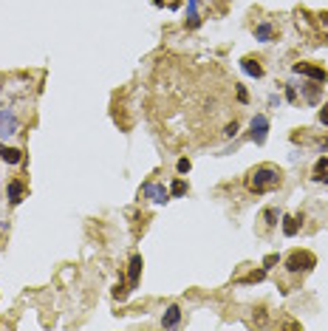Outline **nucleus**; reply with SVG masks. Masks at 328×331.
I'll return each mask as SVG.
<instances>
[{
	"label": "nucleus",
	"mask_w": 328,
	"mask_h": 331,
	"mask_svg": "<svg viewBox=\"0 0 328 331\" xmlns=\"http://www.w3.org/2000/svg\"><path fill=\"white\" fill-rule=\"evenodd\" d=\"M300 215H283V218H280V224H283V235L286 238H294V235L300 232Z\"/></svg>",
	"instance_id": "nucleus-7"
},
{
	"label": "nucleus",
	"mask_w": 328,
	"mask_h": 331,
	"mask_svg": "<svg viewBox=\"0 0 328 331\" xmlns=\"http://www.w3.org/2000/svg\"><path fill=\"white\" fill-rule=\"evenodd\" d=\"M320 88H322V82H309V85H300V91H303V97L309 102H317L320 99Z\"/></svg>",
	"instance_id": "nucleus-15"
},
{
	"label": "nucleus",
	"mask_w": 328,
	"mask_h": 331,
	"mask_svg": "<svg viewBox=\"0 0 328 331\" xmlns=\"http://www.w3.org/2000/svg\"><path fill=\"white\" fill-rule=\"evenodd\" d=\"M286 99L289 102H297V88L294 85H286Z\"/></svg>",
	"instance_id": "nucleus-24"
},
{
	"label": "nucleus",
	"mask_w": 328,
	"mask_h": 331,
	"mask_svg": "<svg viewBox=\"0 0 328 331\" xmlns=\"http://www.w3.org/2000/svg\"><path fill=\"white\" fill-rule=\"evenodd\" d=\"M238 99H241V102H249V93H246L243 85H238Z\"/></svg>",
	"instance_id": "nucleus-26"
},
{
	"label": "nucleus",
	"mask_w": 328,
	"mask_h": 331,
	"mask_svg": "<svg viewBox=\"0 0 328 331\" xmlns=\"http://www.w3.org/2000/svg\"><path fill=\"white\" fill-rule=\"evenodd\" d=\"M0 159L6 161V164H20V161H23V150L9 147V145H0Z\"/></svg>",
	"instance_id": "nucleus-10"
},
{
	"label": "nucleus",
	"mask_w": 328,
	"mask_h": 331,
	"mask_svg": "<svg viewBox=\"0 0 328 331\" xmlns=\"http://www.w3.org/2000/svg\"><path fill=\"white\" fill-rule=\"evenodd\" d=\"M255 40H261V43H272V40H274V26L272 23H257L255 26Z\"/></svg>",
	"instance_id": "nucleus-13"
},
{
	"label": "nucleus",
	"mask_w": 328,
	"mask_h": 331,
	"mask_svg": "<svg viewBox=\"0 0 328 331\" xmlns=\"http://www.w3.org/2000/svg\"><path fill=\"white\" fill-rule=\"evenodd\" d=\"M263 277H266V269H257V272H252L243 283H257V280H263Z\"/></svg>",
	"instance_id": "nucleus-20"
},
{
	"label": "nucleus",
	"mask_w": 328,
	"mask_h": 331,
	"mask_svg": "<svg viewBox=\"0 0 328 331\" xmlns=\"http://www.w3.org/2000/svg\"><path fill=\"white\" fill-rule=\"evenodd\" d=\"M311 266H317V257L311 252H292L286 257V269L289 272H309Z\"/></svg>",
	"instance_id": "nucleus-2"
},
{
	"label": "nucleus",
	"mask_w": 328,
	"mask_h": 331,
	"mask_svg": "<svg viewBox=\"0 0 328 331\" xmlns=\"http://www.w3.org/2000/svg\"><path fill=\"white\" fill-rule=\"evenodd\" d=\"M23 193H26V187H23V181H20V178L9 181V204H12V207H17V204L23 201Z\"/></svg>",
	"instance_id": "nucleus-11"
},
{
	"label": "nucleus",
	"mask_w": 328,
	"mask_h": 331,
	"mask_svg": "<svg viewBox=\"0 0 328 331\" xmlns=\"http://www.w3.org/2000/svg\"><path fill=\"white\" fill-rule=\"evenodd\" d=\"M145 198H150L153 204H167L170 201V190H164V184H156V181H150V184H145Z\"/></svg>",
	"instance_id": "nucleus-5"
},
{
	"label": "nucleus",
	"mask_w": 328,
	"mask_h": 331,
	"mask_svg": "<svg viewBox=\"0 0 328 331\" xmlns=\"http://www.w3.org/2000/svg\"><path fill=\"white\" fill-rule=\"evenodd\" d=\"M14 133H17V116H14V110H3L0 113V136L9 139Z\"/></svg>",
	"instance_id": "nucleus-6"
},
{
	"label": "nucleus",
	"mask_w": 328,
	"mask_h": 331,
	"mask_svg": "<svg viewBox=\"0 0 328 331\" xmlns=\"http://www.w3.org/2000/svg\"><path fill=\"white\" fill-rule=\"evenodd\" d=\"M280 181H283V173L274 164H257L255 170H249V176H246V190L261 196V193H269V190H274V187H280Z\"/></svg>",
	"instance_id": "nucleus-1"
},
{
	"label": "nucleus",
	"mask_w": 328,
	"mask_h": 331,
	"mask_svg": "<svg viewBox=\"0 0 328 331\" xmlns=\"http://www.w3.org/2000/svg\"><path fill=\"white\" fill-rule=\"evenodd\" d=\"M325 170H328V159L322 156V159H317V164H314V176H311V178H314V181H320Z\"/></svg>",
	"instance_id": "nucleus-18"
},
{
	"label": "nucleus",
	"mask_w": 328,
	"mask_h": 331,
	"mask_svg": "<svg viewBox=\"0 0 328 331\" xmlns=\"http://www.w3.org/2000/svg\"><path fill=\"white\" fill-rule=\"evenodd\" d=\"M142 255H133L130 257V264H128V280H130V289L139 286V275H142Z\"/></svg>",
	"instance_id": "nucleus-8"
},
{
	"label": "nucleus",
	"mask_w": 328,
	"mask_h": 331,
	"mask_svg": "<svg viewBox=\"0 0 328 331\" xmlns=\"http://www.w3.org/2000/svg\"><path fill=\"white\" fill-rule=\"evenodd\" d=\"M274 264H280V255H266L263 257V269H272Z\"/></svg>",
	"instance_id": "nucleus-21"
},
{
	"label": "nucleus",
	"mask_w": 328,
	"mask_h": 331,
	"mask_svg": "<svg viewBox=\"0 0 328 331\" xmlns=\"http://www.w3.org/2000/svg\"><path fill=\"white\" fill-rule=\"evenodd\" d=\"M317 119H320L322 125H328V102L322 105V110H320V113H317Z\"/></svg>",
	"instance_id": "nucleus-25"
},
{
	"label": "nucleus",
	"mask_w": 328,
	"mask_h": 331,
	"mask_svg": "<svg viewBox=\"0 0 328 331\" xmlns=\"http://www.w3.org/2000/svg\"><path fill=\"white\" fill-rule=\"evenodd\" d=\"M178 173H181V176H184V173H190V170H193V164H190V159H178Z\"/></svg>",
	"instance_id": "nucleus-22"
},
{
	"label": "nucleus",
	"mask_w": 328,
	"mask_h": 331,
	"mask_svg": "<svg viewBox=\"0 0 328 331\" xmlns=\"http://www.w3.org/2000/svg\"><path fill=\"white\" fill-rule=\"evenodd\" d=\"M292 71H294V74H303V77H311L314 82H325V80H328L325 68H320V65H309V62H294Z\"/></svg>",
	"instance_id": "nucleus-4"
},
{
	"label": "nucleus",
	"mask_w": 328,
	"mask_h": 331,
	"mask_svg": "<svg viewBox=\"0 0 328 331\" xmlns=\"http://www.w3.org/2000/svg\"><path fill=\"white\" fill-rule=\"evenodd\" d=\"M224 136H226V139L238 136V122H229V125H226V128H224Z\"/></svg>",
	"instance_id": "nucleus-23"
},
{
	"label": "nucleus",
	"mask_w": 328,
	"mask_h": 331,
	"mask_svg": "<svg viewBox=\"0 0 328 331\" xmlns=\"http://www.w3.org/2000/svg\"><path fill=\"white\" fill-rule=\"evenodd\" d=\"M283 218V212H280L277 207H269V209H263V221H266V227H274L277 221Z\"/></svg>",
	"instance_id": "nucleus-16"
},
{
	"label": "nucleus",
	"mask_w": 328,
	"mask_h": 331,
	"mask_svg": "<svg viewBox=\"0 0 328 331\" xmlns=\"http://www.w3.org/2000/svg\"><path fill=\"white\" fill-rule=\"evenodd\" d=\"M201 17H198V0H190L187 3V29H198Z\"/></svg>",
	"instance_id": "nucleus-14"
},
{
	"label": "nucleus",
	"mask_w": 328,
	"mask_h": 331,
	"mask_svg": "<svg viewBox=\"0 0 328 331\" xmlns=\"http://www.w3.org/2000/svg\"><path fill=\"white\" fill-rule=\"evenodd\" d=\"M249 136H252L255 145H266V139H269V119L263 116V113H257V116L249 122Z\"/></svg>",
	"instance_id": "nucleus-3"
},
{
	"label": "nucleus",
	"mask_w": 328,
	"mask_h": 331,
	"mask_svg": "<svg viewBox=\"0 0 328 331\" xmlns=\"http://www.w3.org/2000/svg\"><path fill=\"white\" fill-rule=\"evenodd\" d=\"M113 297H119V300H125V297H128V289H125V280H119V283H116Z\"/></svg>",
	"instance_id": "nucleus-19"
},
{
	"label": "nucleus",
	"mask_w": 328,
	"mask_h": 331,
	"mask_svg": "<svg viewBox=\"0 0 328 331\" xmlns=\"http://www.w3.org/2000/svg\"><path fill=\"white\" fill-rule=\"evenodd\" d=\"M241 68H243V74H249V77H255V80H261V77H263V65L255 60V57H243Z\"/></svg>",
	"instance_id": "nucleus-9"
},
{
	"label": "nucleus",
	"mask_w": 328,
	"mask_h": 331,
	"mask_svg": "<svg viewBox=\"0 0 328 331\" xmlns=\"http://www.w3.org/2000/svg\"><path fill=\"white\" fill-rule=\"evenodd\" d=\"M178 323H181V309L167 306V312H164V317H161V325L164 328H173V325H178Z\"/></svg>",
	"instance_id": "nucleus-12"
},
{
	"label": "nucleus",
	"mask_w": 328,
	"mask_h": 331,
	"mask_svg": "<svg viewBox=\"0 0 328 331\" xmlns=\"http://www.w3.org/2000/svg\"><path fill=\"white\" fill-rule=\"evenodd\" d=\"M170 196H176V198L187 196V181H181V178H176V181L170 184Z\"/></svg>",
	"instance_id": "nucleus-17"
},
{
	"label": "nucleus",
	"mask_w": 328,
	"mask_h": 331,
	"mask_svg": "<svg viewBox=\"0 0 328 331\" xmlns=\"http://www.w3.org/2000/svg\"><path fill=\"white\" fill-rule=\"evenodd\" d=\"M320 181H325V184H328V170H325V176H322V178H320Z\"/></svg>",
	"instance_id": "nucleus-27"
}]
</instances>
